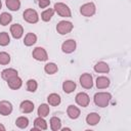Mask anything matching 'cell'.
<instances>
[{
	"mask_svg": "<svg viewBox=\"0 0 131 131\" xmlns=\"http://www.w3.org/2000/svg\"><path fill=\"white\" fill-rule=\"evenodd\" d=\"M67 114H68V116H69L70 119L75 120V119H78L79 118V116H80V110L77 106L71 104L67 108Z\"/></svg>",
	"mask_w": 131,
	"mask_h": 131,
	"instance_id": "ac0fdd59",
	"label": "cell"
},
{
	"mask_svg": "<svg viewBox=\"0 0 131 131\" xmlns=\"http://www.w3.org/2000/svg\"><path fill=\"white\" fill-rule=\"evenodd\" d=\"M12 112V104L11 102L7 100H1L0 101V115L2 116H8Z\"/></svg>",
	"mask_w": 131,
	"mask_h": 131,
	"instance_id": "30bf717a",
	"label": "cell"
},
{
	"mask_svg": "<svg viewBox=\"0 0 131 131\" xmlns=\"http://www.w3.org/2000/svg\"><path fill=\"white\" fill-rule=\"evenodd\" d=\"M37 2L41 8H45V7L49 6V4H50V0H37Z\"/></svg>",
	"mask_w": 131,
	"mask_h": 131,
	"instance_id": "d6a6232c",
	"label": "cell"
},
{
	"mask_svg": "<svg viewBox=\"0 0 131 131\" xmlns=\"http://www.w3.org/2000/svg\"><path fill=\"white\" fill-rule=\"evenodd\" d=\"M75 100H76L77 104H79V105L82 106V107L88 106V104H89V102H90V98H89L88 94L85 93V92H79V93L76 95Z\"/></svg>",
	"mask_w": 131,
	"mask_h": 131,
	"instance_id": "ba28073f",
	"label": "cell"
},
{
	"mask_svg": "<svg viewBox=\"0 0 131 131\" xmlns=\"http://www.w3.org/2000/svg\"><path fill=\"white\" fill-rule=\"evenodd\" d=\"M94 103L99 106V107H105L108 105L111 99H112V94L108 92H97L94 94Z\"/></svg>",
	"mask_w": 131,
	"mask_h": 131,
	"instance_id": "6da1fadb",
	"label": "cell"
},
{
	"mask_svg": "<svg viewBox=\"0 0 131 131\" xmlns=\"http://www.w3.org/2000/svg\"><path fill=\"white\" fill-rule=\"evenodd\" d=\"M62 130H63V131H66V130H71V129H70V128H63Z\"/></svg>",
	"mask_w": 131,
	"mask_h": 131,
	"instance_id": "e575fe53",
	"label": "cell"
},
{
	"mask_svg": "<svg viewBox=\"0 0 131 131\" xmlns=\"http://www.w3.org/2000/svg\"><path fill=\"white\" fill-rule=\"evenodd\" d=\"M5 4L7 6L8 9L12 10V11H17L20 8V2L19 0H6Z\"/></svg>",
	"mask_w": 131,
	"mask_h": 131,
	"instance_id": "603a6c76",
	"label": "cell"
},
{
	"mask_svg": "<svg viewBox=\"0 0 131 131\" xmlns=\"http://www.w3.org/2000/svg\"><path fill=\"white\" fill-rule=\"evenodd\" d=\"M0 130H1V131H5V127H4L2 124H0Z\"/></svg>",
	"mask_w": 131,
	"mask_h": 131,
	"instance_id": "836d02e7",
	"label": "cell"
},
{
	"mask_svg": "<svg viewBox=\"0 0 131 131\" xmlns=\"http://www.w3.org/2000/svg\"><path fill=\"white\" fill-rule=\"evenodd\" d=\"M15 125L20 129H25L29 125V119L26 117H18L15 121Z\"/></svg>",
	"mask_w": 131,
	"mask_h": 131,
	"instance_id": "4316f807",
	"label": "cell"
},
{
	"mask_svg": "<svg viewBox=\"0 0 131 131\" xmlns=\"http://www.w3.org/2000/svg\"><path fill=\"white\" fill-rule=\"evenodd\" d=\"M53 13H54V9L52 8H48L46 10H44L42 13H41V18L43 21H49L51 19V17L53 16Z\"/></svg>",
	"mask_w": 131,
	"mask_h": 131,
	"instance_id": "83f0119b",
	"label": "cell"
},
{
	"mask_svg": "<svg viewBox=\"0 0 131 131\" xmlns=\"http://www.w3.org/2000/svg\"><path fill=\"white\" fill-rule=\"evenodd\" d=\"M10 62V55L7 53V52H0V64H8Z\"/></svg>",
	"mask_w": 131,
	"mask_h": 131,
	"instance_id": "1f68e13d",
	"label": "cell"
},
{
	"mask_svg": "<svg viewBox=\"0 0 131 131\" xmlns=\"http://www.w3.org/2000/svg\"><path fill=\"white\" fill-rule=\"evenodd\" d=\"M9 42H10V38H9L8 33H6V32L0 33V45L1 46H6V45L9 44Z\"/></svg>",
	"mask_w": 131,
	"mask_h": 131,
	"instance_id": "4dcf8cb0",
	"label": "cell"
},
{
	"mask_svg": "<svg viewBox=\"0 0 131 131\" xmlns=\"http://www.w3.org/2000/svg\"><path fill=\"white\" fill-rule=\"evenodd\" d=\"M73 30V24L68 20H60L56 26V31L60 35L69 34Z\"/></svg>",
	"mask_w": 131,
	"mask_h": 131,
	"instance_id": "5b68a950",
	"label": "cell"
},
{
	"mask_svg": "<svg viewBox=\"0 0 131 131\" xmlns=\"http://www.w3.org/2000/svg\"><path fill=\"white\" fill-rule=\"evenodd\" d=\"M36 42H37V36H36L34 33H28V34L25 36L24 44H25L26 46H32V45H34Z\"/></svg>",
	"mask_w": 131,
	"mask_h": 131,
	"instance_id": "7402d4cb",
	"label": "cell"
},
{
	"mask_svg": "<svg viewBox=\"0 0 131 131\" xmlns=\"http://www.w3.org/2000/svg\"><path fill=\"white\" fill-rule=\"evenodd\" d=\"M37 88H38V83H37L36 80H34V79L28 80V82H27V89H28V91L35 92L37 90Z\"/></svg>",
	"mask_w": 131,
	"mask_h": 131,
	"instance_id": "f546056e",
	"label": "cell"
},
{
	"mask_svg": "<svg viewBox=\"0 0 131 131\" xmlns=\"http://www.w3.org/2000/svg\"><path fill=\"white\" fill-rule=\"evenodd\" d=\"M80 84L85 89H90L93 86V78L90 74L85 73L80 76Z\"/></svg>",
	"mask_w": 131,
	"mask_h": 131,
	"instance_id": "52a82bcc",
	"label": "cell"
},
{
	"mask_svg": "<svg viewBox=\"0 0 131 131\" xmlns=\"http://www.w3.org/2000/svg\"><path fill=\"white\" fill-rule=\"evenodd\" d=\"M15 76H17V71L14 69H5L1 72V77L5 81H8Z\"/></svg>",
	"mask_w": 131,
	"mask_h": 131,
	"instance_id": "e0dca14e",
	"label": "cell"
},
{
	"mask_svg": "<svg viewBox=\"0 0 131 131\" xmlns=\"http://www.w3.org/2000/svg\"><path fill=\"white\" fill-rule=\"evenodd\" d=\"M94 71L96 73H108L110 72V67L104 61H98L94 66Z\"/></svg>",
	"mask_w": 131,
	"mask_h": 131,
	"instance_id": "d6986e66",
	"label": "cell"
},
{
	"mask_svg": "<svg viewBox=\"0 0 131 131\" xmlns=\"http://www.w3.org/2000/svg\"><path fill=\"white\" fill-rule=\"evenodd\" d=\"M44 71H45L48 75H53V74H55V73L58 71V68H57V66H56L54 62H48V63L45 64Z\"/></svg>",
	"mask_w": 131,
	"mask_h": 131,
	"instance_id": "484cf974",
	"label": "cell"
},
{
	"mask_svg": "<svg viewBox=\"0 0 131 131\" xmlns=\"http://www.w3.org/2000/svg\"><path fill=\"white\" fill-rule=\"evenodd\" d=\"M50 128L53 131H57L61 129V121L57 117H52L50 119Z\"/></svg>",
	"mask_w": 131,
	"mask_h": 131,
	"instance_id": "cb8c5ba5",
	"label": "cell"
},
{
	"mask_svg": "<svg viewBox=\"0 0 131 131\" xmlns=\"http://www.w3.org/2000/svg\"><path fill=\"white\" fill-rule=\"evenodd\" d=\"M47 129V123L44 120L43 117H38L34 121V128L32 130H46Z\"/></svg>",
	"mask_w": 131,
	"mask_h": 131,
	"instance_id": "4fadbf2b",
	"label": "cell"
},
{
	"mask_svg": "<svg viewBox=\"0 0 131 131\" xmlns=\"http://www.w3.org/2000/svg\"><path fill=\"white\" fill-rule=\"evenodd\" d=\"M1 7H2V3H1V0H0V9H1Z\"/></svg>",
	"mask_w": 131,
	"mask_h": 131,
	"instance_id": "d590c367",
	"label": "cell"
},
{
	"mask_svg": "<svg viewBox=\"0 0 131 131\" xmlns=\"http://www.w3.org/2000/svg\"><path fill=\"white\" fill-rule=\"evenodd\" d=\"M76 89V83L74 81H71V80H67L62 83V90L66 92V93H72L74 90Z\"/></svg>",
	"mask_w": 131,
	"mask_h": 131,
	"instance_id": "ffe728a7",
	"label": "cell"
},
{
	"mask_svg": "<svg viewBox=\"0 0 131 131\" xmlns=\"http://www.w3.org/2000/svg\"><path fill=\"white\" fill-rule=\"evenodd\" d=\"M10 33L14 39H19L24 35V29L19 24H13L10 27Z\"/></svg>",
	"mask_w": 131,
	"mask_h": 131,
	"instance_id": "8fae6325",
	"label": "cell"
},
{
	"mask_svg": "<svg viewBox=\"0 0 131 131\" xmlns=\"http://www.w3.org/2000/svg\"><path fill=\"white\" fill-rule=\"evenodd\" d=\"M11 20H12L11 14H9L8 12H2V13H1V15H0V24H1L2 26L8 25Z\"/></svg>",
	"mask_w": 131,
	"mask_h": 131,
	"instance_id": "f1b7e54d",
	"label": "cell"
},
{
	"mask_svg": "<svg viewBox=\"0 0 131 131\" xmlns=\"http://www.w3.org/2000/svg\"><path fill=\"white\" fill-rule=\"evenodd\" d=\"M32 55L36 60H39V61H45L48 59V54H47L46 50L42 47H36L33 50Z\"/></svg>",
	"mask_w": 131,
	"mask_h": 131,
	"instance_id": "8992f818",
	"label": "cell"
},
{
	"mask_svg": "<svg viewBox=\"0 0 131 131\" xmlns=\"http://www.w3.org/2000/svg\"><path fill=\"white\" fill-rule=\"evenodd\" d=\"M100 121V116L97 113H90L86 117V123L90 126H95Z\"/></svg>",
	"mask_w": 131,
	"mask_h": 131,
	"instance_id": "9a60e30c",
	"label": "cell"
},
{
	"mask_svg": "<svg viewBox=\"0 0 131 131\" xmlns=\"http://www.w3.org/2000/svg\"><path fill=\"white\" fill-rule=\"evenodd\" d=\"M19 107L24 114H30L34 111V103L30 100H24V101H21Z\"/></svg>",
	"mask_w": 131,
	"mask_h": 131,
	"instance_id": "2e32d148",
	"label": "cell"
},
{
	"mask_svg": "<svg viewBox=\"0 0 131 131\" xmlns=\"http://www.w3.org/2000/svg\"><path fill=\"white\" fill-rule=\"evenodd\" d=\"M23 17L29 24H36L39 20V15H38L37 11L35 9H33V8L26 9L24 11V13H23Z\"/></svg>",
	"mask_w": 131,
	"mask_h": 131,
	"instance_id": "3957f363",
	"label": "cell"
},
{
	"mask_svg": "<svg viewBox=\"0 0 131 131\" xmlns=\"http://www.w3.org/2000/svg\"><path fill=\"white\" fill-rule=\"evenodd\" d=\"M49 112H50L49 105L46 104V103H42L38 107V115H39V117H43V118L44 117H47L48 114H49Z\"/></svg>",
	"mask_w": 131,
	"mask_h": 131,
	"instance_id": "d4e9b609",
	"label": "cell"
},
{
	"mask_svg": "<svg viewBox=\"0 0 131 131\" xmlns=\"http://www.w3.org/2000/svg\"><path fill=\"white\" fill-rule=\"evenodd\" d=\"M96 11V7H95V4L93 2H89V3H85L83 4L81 7H80V12L82 15L84 16H87V17H90L92 16Z\"/></svg>",
	"mask_w": 131,
	"mask_h": 131,
	"instance_id": "277c9868",
	"label": "cell"
},
{
	"mask_svg": "<svg viewBox=\"0 0 131 131\" xmlns=\"http://www.w3.org/2000/svg\"><path fill=\"white\" fill-rule=\"evenodd\" d=\"M47 101H48V103H49L50 105L56 106V105H58V104L60 103L61 98H60V96H59L57 93H51V94L48 95Z\"/></svg>",
	"mask_w": 131,
	"mask_h": 131,
	"instance_id": "44dd1931",
	"label": "cell"
},
{
	"mask_svg": "<svg viewBox=\"0 0 131 131\" xmlns=\"http://www.w3.org/2000/svg\"><path fill=\"white\" fill-rule=\"evenodd\" d=\"M76 47H77V43H76V41L74 39L66 40L61 44V50L64 53H72V52H74Z\"/></svg>",
	"mask_w": 131,
	"mask_h": 131,
	"instance_id": "9c48e42d",
	"label": "cell"
},
{
	"mask_svg": "<svg viewBox=\"0 0 131 131\" xmlns=\"http://www.w3.org/2000/svg\"><path fill=\"white\" fill-rule=\"evenodd\" d=\"M95 84H96V87L98 89H105V88H107L110 86L111 82H110L108 78H106L104 76H100V77H97Z\"/></svg>",
	"mask_w": 131,
	"mask_h": 131,
	"instance_id": "5bb4252c",
	"label": "cell"
},
{
	"mask_svg": "<svg viewBox=\"0 0 131 131\" xmlns=\"http://www.w3.org/2000/svg\"><path fill=\"white\" fill-rule=\"evenodd\" d=\"M7 84H8V87H9L10 89H12V90H17V89H19V88L21 87L23 81H21V79H20L18 76H15V77L11 78L10 80H8V81H7Z\"/></svg>",
	"mask_w": 131,
	"mask_h": 131,
	"instance_id": "7c38bea8",
	"label": "cell"
},
{
	"mask_svg": "<svg viewBox=\"0 0 131 131\" xmlns=\"http://www.w3.org/2000/svg\"><path fill=\"white\" fill-rule=\"evenodd\" d=\"M54 11L62 16V17H71L72 16V12H71V9L69 8L68 5H66L64 3H61V2H57L54 4Z\"/></svg>",
	"mask_w": 131,
	"mask_h": 131,
	"instance_id": "7a4b0ae2",
	"label": "cell"
}]
</instances>
